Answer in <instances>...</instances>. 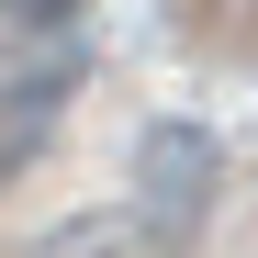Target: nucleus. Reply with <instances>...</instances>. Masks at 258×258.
<instances>
[{
	"instance_id": "obj_1",
	"label": "nucleus",
	"mask_w": 258,
	"mask_h": 258,
	"mask_svg": "<svg viewBox=\"0 0 258 258\" xmlns=\"http://www.w3.org/2000/svg\"><path fill=\"white\" fill-rule=\"evenodd\" d=\"M213 191H225V157H213V135H202V123H146V146H135V213H146L168 247H180V236H202Z\"/></svg>"
},
{
	"instance_id": "obj_2",
	"label": "nucleus",
	"mask_w": 258,
	"mask_h": 258,
	"mask_svg": "<svg viewBox=\"0 0 258 258\" xmlns=\"http://www.w3.org/2000/svg\"><path fill=\"white\" fill-rule=\"evenodd\" d=\"M79 12H90V0H0V23H12V34H68Z\"/></svg>"
}]
</instances>
